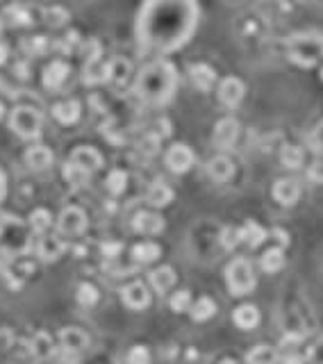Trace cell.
I'll use <instances>...</instances> for the list:
<instances>
[{
  "label": "cell",
  "mask_w": 323,
  "mask_h": 364,
  "mask_svg": "<svg viewBox=\"0 0 323 364\" xmlns=\"http://www.w3.org/2000/svg\"><path fill=\"white\" fill-rule=\"evenodd\" d=\"M198 26L196 0H146L137 21V39L151 53H173Z\"/></svg>",
  "instance_id": "1"
},
{
  "label": "cell",
  "mask_w": 323,
  "mask_h": 364,
  "mask_svg": "<svg viewBox=\"0 0 323 364\" xmlns=\"http://www.w3.org/2000/svg\"><path fill=\"white\" fill-rule=\"evenodd\" d=\"M178 73L176 66L167 60H155L139 73L135 80V91L148 105H167L176 94Z\"/></svg>",
  "instance_id": "2"
},
{
  "label": "cell",
  "mask_w": 323,
  "mask_h": 364,
  "mask_svg": "<svg viewBox=\"0 0 323 364\" xmlns=\"http://www.w3.org/2000/svg\"><path fill=\"white\" fill-rule=\"evenodd\" d=\"M289 62L303 69L317 66L323 60V37L321 35H296L287 44Z\"/></svg>",
  "instance_id": "3"
},
{
  "label": "cell",
  "mask_w": 323,
  "mask_h": 364,
  "mask_svg": "<svg viewBox=\"0 0 323 364\" xmlns=\"http://www.w3.org/2000/svg\"><path fill=\"white\" fill-rule=\"evenodd\" d=\"M226 280H228L230 294H235V296L251 294L253 289H255V283H258V278H255V271H253V264L248 262L246 258H237V260H233V262L228 264Z\"/></svg>",
  "instance_id": "4"
},
{
  "label": "cell",
  "mask_w": 323,
  "mask_h": 364,
  "mask_svg": "<svg viewBox=\"0 0 323 364\" xmlns=\"http://www.w3.org/2000/svg\"><path fill=\"white\" fill-rule=\"evenodd\" d=\"M10 126L21 139H37L41 135V128H44V117L35 107L21 105L12 112Z\"/></svg>",
  "instance_id": "5"
},
{
  "label": "cell",
  "mask_w": 323,
  "mask_h": 364,
  "mask_svg": "<svg viewBox=\"0 0 323 364\" xmlns=\"http://www.w3.org/2000/svg\"><path fill=\"white\" fill-rule=\"evenodd\" d=\"M85 76L87 85H101L107 82V64L101 62V44L96 39H89L85 44Z\"/></svg>",
  "instance_id": "6"
},
{
  "label": "cell",
  "mask_w": 323,
  "mask_h": 364,
  "mask_svg": "<svg viewBox=\"0 0 323 364\" xmlns=\"http://www.w3.org/2000/svg\"><path fill=\"white\" fill-rule=\"evenodd\" d=\"M132 78V66L123 57H114L112 62H107V85H110L117 94L126 91Z\"/></svg>",
  "instance_id": "7"
},
{
  "label": "cell",
  "mask_w": 323,
  "mask_h": 364,
  "mask_svg": "<svg viewBox=\"0 0 323 364\" xmlns=\"http://www.w3.org/2000/svg\"><path fill=\"white\" fill-rule=\"evenodd\" d=\"M57 228H60L62 235L78 237L85 233V228H87V214L80 208H66L62 210L60 219H57Z\"/></svg>",
  "instance_id": "8"
},
{
  "label": "cell",
  "mask_w": 323,
  "mask_h": 364,
  "mask_svg": "<svg viewBox=\"0 0 323 364\" xmlns=\"http://www.w3.org/2000/svg\"><path fill=\"white\" fill-rule=\"evenodd\" d=\"M244 94H246V87L244 82L230 76V78H223L221 85H219V101L221 105H226L228 110H235V107L242 105L244 101Z\"/></svg>",
  "instance_id": "9"
},
{
  "label": "cell",
  "mask_w": 323,
  "mask_h": 364,
  "mask_svg": "<svg viewBox=\"0 0 323 364\" xmlns=\"http://www.w3.org/2000/svg\"><path fill=\"white\" fill-rule=\"evenodd\" d=\"M167 167L173 173H187L194 167V151L187 144H173L167 151Z\"/></svg>",
  "instance_id": "10"
},
{
  "label": "cell",
  "mask_w": 323,
  "mask_h": 364,
  "mask_svg": "<svg viewBox=\"0 0 323 364\" xmlns=\"http://www.w3.org/2000/svg\"><path fill=\"white\" fill-rule=\"evenodd\" d=\"M60 344L62 351L73 358V355H80L89 346V335L80 328H64L60 333Z\"/></svg>",
  "instance_id": "11"
},
{
  "label": "cell",
  "mask_w": 323,
  "mask_h": 364,
  "mask_svg": "<svg viewBox=\"0 0 323 364\" xmlns=\"http://www.w3.org/2000/svg\"><path fill=\"white\" fill-rule=\"evenodd\" d=\"M69 162H73L76 167H80V169H85L89 176L91 173H96L98 169L103 167V157H101V153L96 151V148H91V146H80V148H76V151L71 153V160Z\"/></svg>",
  "instance_id": "12"
},
{
  "label": "cell",
  "mask_w": 323,
  "mask_h": 364,
  "mask_svg": "<svg viewBox=\"0 0 323 364\" xmlns=\"http://www.w3.org/2000/svg\"><path fill=\"white\" fill-rule=\"evenodd\" d=\"M121 299L130 310H146L151 305V292L144 283H130L121 292Z\"/></svg>",
  "instance_id": "13"
},
{
  "label": "cell",
  "mask_w": 323,
  "mask_h": 364,
  "mask_svg": "<svg viewBox=\"0 0 323 364\" xmlns=\"http://www.w3.org/2000/svg\"><path fill=\"white\" fill-rule=\"evenodd\" d=\"M239 139V123L235 119H221L214 128V142L221 148H233Z\"/></svg>",
  "instance_id": "14"
},
{
  "label": "cell",
  "mask_w": 323,
  "mask_h": 364,
  "mask_svg": "<svg viewBox=\"0 0 323 364\" xmlns=\"http://www.w3.org/2000/svg\"><path fill=\"white\" fill-rule=\"evenodd\" d=\"M273 198L280 203V205H294L298 198H301V185L292 178H283L273 185Z\"/></svg>",
  "instance_id": "15"
},
{
  "label": "cell",
  "mask_w": 323,
  "mask_h": 364,
  "mask_svg": "<svg viewBox=\"0 0 323 364\" xmlns=\"http://www.w3.org/2000/svg\"><path fill=\"white\" fill-rule=\"evenodd\" d=\"M164 219L155 212H139L135 219H132V228L142 235H160L164 230Z\"/></svg>",
  "instance_id": "16"
},
{
  "label": "cell",
  "mask_w": 323,
  "mask_h": 364,
  "mask_svg": "<svg viewBox=\"0 0 323 364\" xmlns=\"http://www.w3.org/2000/svg\"><path fill=\"white\" fill-rule=\"evenodd\" d=\"M189 80L198 91H212L217 85V71L207 64H194L189 69Z\"/></svg>",
  "instance_id": "17"
},
{
  "label": "cell",
  "mask_w": 323,
  "mask_h": 364,
  "mask_svg": "<svg viewBox=\"0 0 323 364\" xmlns=\"http://www.w3.org/2000/svg\"><path fill=\"white\" fill-rule=\"evenodd\" d=\"M69 64L62 62V60H57V62H51L44 69V87L46 89H60L66 78H69Z\"/></svg>",
  "instance_id": "18"
},
{
  "label": "cell",
  "mask_w": 323,
  "mask_h": 364,
  "mask_svg": "<svg viewBox=\"0 0 323 364\" xmlns=\"http://www.w3.org/2000/svg\"><path fill=\"white\" fill-rule=\"evenodd\" d=\"M207 173H210L212 180L217 182H228L230 178L235 176V164L230 157L226 155H219V157H212L210 164H207Z\"/></svg>",
  "instance_id": "19"
},
{
  "label": "cell",
  "mask_w": 323,
  "mask_h": 364,
  "mask_svg": "<svg viewBox=\"0 0 323 364\" xmlns=\"http://www.w3.org/2000/svg\"><path fill=\"white\" fill-rule=\"evenodd\" d=\"M80 114H82V107L78 101H62L53 107V117L60 121L62 126H73V123H78Z\"/></svg>",
  "instance_id": "20"
},
{
  "label": "cell",
  "mask_w": 323,
  "mask_h": 364,
  "mask_svg": "<svg viewBox=\"0 0 323 364\" xmlns=\"http://www.w3.org/2000/svg\"><path fill=\"white\" fill-rule=\"evenodd\" d=\"M233 321L237 328L242 330H253L260 326V310L255 305H239L233 312Z\"/></svg>",
  "instance_id": "21"
},
{
  "label": "cell",
  "mask_w": 323,
  "mask_h": 364,
  "mask_svg": "<svg viewBox=\"0 0 323 364\" xmlns=\"http://www.w3.org/2000/svg\"><path fill=\"white\" fill-rule=\"evenodd\" d=\"M176 278H178L176 271H173L171 267H160L148 276V283L153 285V289L157 294H167L169 289L176 285Z\"/></svg>",
  "instance_id": "22"
},
{
  "label": "cell",
  "mask_w": 323,
  "mask_h": 364,
  "mask_svg": "<svg viewBox=\"0 0 323 364\" xmlns=\"http://www.w3.org/2000/svg\"><path fill=\"white\" fill-rule=\"evenodd\" d=\"M26 162L30 169L35 171H44L53 164V153L48 146H32L30 151L26 153Z\"/></svg>",
  "instance_id": "23"
},
{
  "label": "cell",
  "mask_w": 323,
  "mask_h": 364,
  "mask_svg": "<svg viewBox=\"0 0 323 364\" xmlns=\"http://www.w3.org/2000/svg\"><path fill=\"white\" fill-rule=\"evenodd\" d=\"M267 237H269V233L260 226V223L246 221L242 226V244H246V246L258 248V246H262L264 242H267Z\"/></svg>",
  "instance_id": "24"
},
{
  "label": "cell",
  "mask_w": 323,
  "mask_h": 364,
  "mask_svg": "<svg viewBox=\"0 0 323 364\" xmlns=\"http://www.w3.org/2000/svg\"><path fill=\"white\" fill-rule=\"evenodd\" d=\"M30 355L35 360H51L53 358V339L46 333H37L30 339Z\"/></svg>",
  "instance_id": "25"
},
{
  "label": "cell",
  "mask_w": 323,
  "mask_h": 364,
  "mask_svg": "<svg viewBox=\"0 0 323 364\" xmlns=\"http://www.w3.org/2000/svg\"><path fill=\"white\" fill-rule=\"evenodd\" d=\"M66 251V246L60 242L57 237H44L41 242L37 244V255L44 262H53V260H57L60 255Z\"/></svg>",
  "instance_id": "26"
},
{
  "label": "cell",
  "mask_w": 323,
  "mask_h": 364,
  "mask_svg": "<svg viewBox=\"0 0 323 364\" xmlns=\"http://www.w3.org/2000/svg\"><path fill=\"white\" fill-rule=\"evenodd\" d=\"M146 201L151 203L153 208H167L173 201V189L169 185H164V182H155V185H151V189H148Z\"/></svg>",
  "instance_id": "27"
},
{
  "label": "cell",
  "mask_w": 323,
  "mask_h": 364,
  "mask_svg": "<svg viewBox=\"0 0 323 364\" xmlns=\"http://www.w3.org/2000/svg\"><path fill=\"white\" fill-rule=\"evenodd\" d=\"M130 255H132V260H135L137 264H151V262H155L162 255V248L157 244H153V242H144V244L132 246Z\"/></svg>",
  "instance_id": "28"
},
{
  "label": "cell",
  "mask_w": 323,
  "mask_h": 364,
  "mask_svg": "<svg viewBox=\"0 0 323 364\" xmlns=\"http://www.w3.org/2000/svg\"><path fill=\"white\" fill-rule=\"evenodd\" d=\"M260 267H262V271H267V273H278L280 269L285 267V251L280 246L269 248V251L262 255Z\"/></svg>",
  "instance_id": "29"
},
{
  "label": "cell",
  "mask_w": 323,
  "mask_h": 364,
  "mask_svg": "<svg viewBox=\"0 0 323 364\" xmlns=\"http://www.w3.org/2000/svg\"><path fill=\"white\" fill-rule=\"evenodd\" d=\"M246 362L248 364H278V349H271V346H255L253 351H248Z\"/></svg>",
  "instance_id": "30"
},
{
  "label": "cell",
  "mask_w": 323,
  "mask_h": 364,
  "mask_svg": "<svg viewBox=\"0 0 323 364\" xmlns=\"http://www.w3.org/2000/svg\"><path fill=\"white\" fill-rule=\"evenodd\" d=\"M214 314H217V303H214L212 299H207V296H203V299H198V301L192 305V319L198 321V324H203V321L212 319Z\"/></svg>",
  "instance_id": "31"
},
{
  "label": "cell",
  "mask_w": 323,
  "mask_h": 364,
  "mask_svg": "<svg viewBox=\"0 0 323 364\" xmlns=\"http://www.w3.org/2000/svg\"><path fill=\"white\" fill-rule=\"evenodd\" d=\"M303 160H305V155H303V151L298 146L287 144V146H283V151H280V162H283L287 169L303 167Z\"/></svg>",
  "instance_id": "32"
},
{
  "label": "cell",
  "mask_w": 323,
  "mask_h": 364,
  "mask_svg": "<svg viewBox=\"0 0 323 364\" xmlns=\"http://www.w3.org/2000/svg\"><path fill=\"white\" fill-rule=\"evenodd\" d=\"M5 16H7V21H10L12 26L26 28L32 23V14L28 12V7H23V5H10L5 10Z\"/></svg>",
  "instance_id": "33"
},
{
  "label": "cell",
  "mask_w": 323,
  "mask_h": 364,
  "mask_svg": "<svg viewBox=\"0 0 323 364\" xmlns=\"http://www.w3.org/2000/svg\"><path fill=\"white\" fill-rule=\"evenodd\" d=\"M64 180L69 182L71 187H85L87 180H89V173L85 169L76 167L73 162H66L64 164Z\"/></svg>",
  "instance_id": "34"
},
{
  "label": "cell",
  "mask_w": 323,
  "mask_h": 364,
  "mask_svg": "<svg viewBox=\"0 0 323 364\" xmlns=\"http://www.w3.org/2000/svg\"><path fill=\"white\" fill-rule=\"evenodd\" d=\"M105 187L110 189V194H114V196L123 194V192H126V187H128V173L121 171V169H114L110 176H107Z\"/></svg>",
  "instance_id": "35"
},
{
  "label": "cell",
  "mask_w": 323,
  "mask_h": 364,
  "mask_svg": "<svg viewBox=\"0 0 323 364\" xmlns=\"http://www.w3.org/2000/svg\"><path fill=\"white\" fill-rule=\"evenodd\" d=\"M51 223H53L51 214H48V210H44V208H39V210H35V212L30 214V226L39 235H44L46 230L51 228Z\"/></svg>",
  "instance_id": "36"
},
{
  "label": "cell",
  "mask_w": 323,
  "mask_h": 364,
  "mask_svg": "<svg viewBox=\"0 0 323 364\" xmlns=\"http://www.w3.org/2000/svg\"><path fill=\"white\" fill-rule=\"evenodd\" d=\"M76 299L78 303L82 305H87V308H94V305L98 303V299H101V294H98V289L94 285H89V283H82L78 287V294H76Z\"/></svg>",
  "instance_id": "37"
},
{
  "label": "cell",
  "mask_w": 323,
  "mask_h": 364,
  "mask_svg": "<svg viewBox=\"0 0 323 364\" xmlns=\"http://www.w3.org/2000/svg\"><path fill=\"white\" fill-rule=\"evenodd\" d=\"M194 305L192 301V292L189 289H180V292H176L171 296V310L173 312H185Z\"/></svg>",
  "instance_id": "38"
},
{
  "label": "cell",
  "mask_w": 323,
  "mask_h": 364,
  "mask_svg": "<svg viewBox=\"0 0 323 364\" xmlns=\"http://www.w3.org/2000/svg\"><path fill=\"white\" fill-rule=\"evenodd\" d=\"M221 244L226 251H233L242 244V228H223L221 230Z\"/></svg>",
  "instance_id": "39"
},
{
  "label": "cell",
  "mask_w": 323,
  "mask_h": 364,
  "mask_svg": "<svg viewBox=\"0 0 323 364\" xmlns=\"http://www.w3.org/2000/svg\"><path fill=\"white\" fill-rule=\"evenodd\" d=\"M44 19H46L48 26L60 28V26H64L66 21H69V12H66L64 7H48V10L44 12Z\"/></svg>",
  "instance_id": "40"
},
{
  "label": "cell",
  "mask_w": 323,
  "mask_h": 364,
  "mask_svg": "<svg viewBox=\"0 0 323 364\" xmlns=\"http://www.w3.org/2000/svg\"><path fill=\"white\" fill-rule=\"evenodd\" d=\"M48 48H51V41L46 37H32V39H26V51L30 55H44Z\"/></svg>",
  "instance_id": "41"
},
{
  "label": "cell",
  "mask_w": 323,
  "mask_h": 364,
  "mask_svg": "<svg viewBox=\"0 0 323 364\" xmlns=\"http://www.w3.org/2000/svg\"><path fill=\"white\" fill-rule=\"evenodd\" d=\"M128 364H151V351L146 346H132L128 353Z\"/></svg>",
  "instance_id": "42"
},
{
  "label": "cell",
  "mask_w": 323,
  "mask_h": 364,
  "mask_svg": "<svg viewBox=\"0 0 323 364\" xmlns=\"http://www.w3.org/2000/svg\"><path fill=\"white\" fill-rule=\"evenodd\" d=\"M310 146H312L314 153L323 155V121L319 123L317 128L312 130V135H310Z\"/></svg>",
  "instance_id": "43"
},
{
  "label": "cell",
  "mask_w": 323,
  "mask_h": 364,
  "mask_svg": "<svg viewBox=\"0 0 323 364\" xmlns=\"http://www.w3.org/2000/svg\"><path fill=\"white\" fill-rule=\"evenodd\" d=\"M305 355H308V364H323V339H319L317 344H312Z\"/></svg>",
  "instance_id": "44"
},
{
  "label": "cell",
  "mask_w": 323,
  "mask_h": 364,
  "mask_svg": "<svg viewBox=\"0 0 323 364\" xmlns=\"http://www.w3.org/2000/svg\"><path fill=\"white\" fill-rule=\"evenodd\" d=\"M142 153L146 155H155L157 153V148H160V135H148L144 137V142H142Z\"/></svg>",
  "instance_id": "45"
},
{
  "label": "cell",
  "mask_w": 323,
  "mask_h": 364,
  "mask_svg": "<svg viewBox=\"0 0 323 364\" xmlns=\"http://www.w3.org/2000/svg\"><path fill=\"white\" fill-rule=\"evenodd\" d=\"M121 244L119 242H107V244H103V255L107 260H112V258H119L121 255Z\"/></svg>",
  "instance_id": "46"
},
{
  "label": "cell",
  "mask_w": 323,
  "mask_h": 364,
  "mask_svg": "<svg viewBox=\"0 0 323 364\" xmlns=\"http://www.w3.org/2000/svg\"><path fill=\"white\" fill-rule=\"evenodd\" d=\"M308 176L312 182H323V160H317L312 164V167L308 169Z\"/></svg>",
  "instance_id": "47"
},
{
  "label": "cell",
  "mask_w": 323,
  "mask_h": 364,
  "mask_svg": "<svg viewBox=\"0 0 323 364\" xmlns=\"http://www.w3.org/2000/svg\"><path fill=\"white\" fill-rule=\"evenodd\" d=\"M76 41H78V35H76V32H69V35H66V37L62 39L60 48H62V51H66V53H71L73 48H76Z\"/></svg>",
  "instance_id": "48"
},
{
  "label": "cell",
  "mask_w": 323,
  "mask_h": 364,
  "mask_svg": "<svg viewBox=\"0 0 323 364\" xmlns=\"http://www.w3.org/2000/svg\"><path fill=\"white\" fill-rule=\"evenodd\" d=\"M10 344H12V333L10 330H3V333H0V353H3Z\"/></svg>",
  "instance_id": "49"
},
{
  "label": "cell",
  "mask_w": 323,
  "mask_h": 364,
  "mask_svg": "<svg viewBox=\"0 0 323 364\" xmlns=\"http://www.w3.org/2000/svg\"><path fill=\"white\" fill-rule=\"evenodd\" d=\"M7 55H10V51H7L5 44H0V66H3L7 62Z\"/></svg>",
  "instance_id": "50"
},
{
  "label": "cell",
  "mask_w": 323,
  "mask_h": 364,
  "mask_svg": "<svg viewBox=\"0 0 323 364\" xmlns=\"http://www.w3.org/2000/svg\"><path fill=\"white\" fill-rule=\"evenodd\" d=\"M3 196H5V176L0 171V201H3Z\"/></svg>",
  "instance_id": "51"
},
{
  "label": "cell",
  "mask_w": 323,
  "mask_h": 364,
  "mask_svg": "<svg viewBox=\"0 0 323 364\" xmlns=\"http://www.w3.org/2000/svg\"><path fill=\"white\" fill-rule=\"evenodd\" d=\"M187 360H196V349H189L187 351Z\"/></svg>",
  "instance_id": "52"
},
{
  "label": "cell",
  "mask_w": 323,
  "mask_h": 364,
  "mask_svg": "<svg viewBox=\"0 0 323 364\" xmlns=\"http://www.w3.org/2000/svg\"><path fill=\"white\" fill-rule=\"evenodd\" d=\"M219 364H237V362H235V360H230V358H228V360H221Z\"/></svg>",
  "instance_id": "53"
},
{
  "label": "cell",
  "mask_w": 323,
  "mask_h": 364,
  "mask_svg": "<svg viewBox=\"0 0 323 364\" xmlns=\"http://www.w3.org/2000/svg\"><path fill=\"white\" fill-rule=\"evenodd\" d=\"M35 364H53L51 360H35Z\"/></svg>",
  "instance_id": "54"
},
{
  "label": "cell",
  "mask_w": 323,
  "mask_h": 364,
  "mask_svg": "<svg viewBox=\"0 0 323 364\" xmlns=\"http://www.w3.org/2000/svg\"><path fill=\"white\" fill-rule=\"evenodd\" d=\"M0 235H3V223H0Z\"/></svg>",
  "instance_id": "55"
},
{
  "label": "cell",
  "mask_w": 323,
  "mask_h": 364,
  "mask_svg": "<svg viewBox=\"0 0 323 364\" xmlns=\"http://www.w3.org/2000/svg\"><path fill=\"white\" fill-rule=\"evenodd\" d=\"M0 117H3V105H0Z\"/></svg>",
  "instance_id": "56"
},
{
  "label": "cell",
  "mask_w": 323,
  "mask_h": 364,
  "mask_svg": "<svg viewBox=\"0 0 323 364\" xmlns=\"http://www.w3.org/2000/svg\"><path fill=\"white\" fill-rule=\"evenodd\" d=\"M0 32H3V21H0Z\"/></svg>",
  "instance_id": "57"
},
{
  "label": "cell",
  "mask_w": 323,
  "mask_h": 364,
  "mask_svg": "<svg viewBox=\"0 0 323 364\" xmlns=\"http://www.w3.org/2000/svg\"><path fill=\"white\" fill-rule=\"evenodd\" d=\"M321 80H323V69H321Z\"/></svg>",
  "instance_id": "58"
}]
</instances>
